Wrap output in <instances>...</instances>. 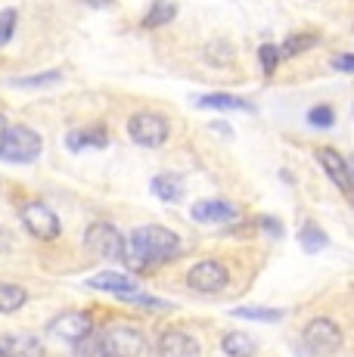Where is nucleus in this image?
I'll use <instances>...</instances> for the list:
<instances>
[{
  "label": "nucleus",
  "mask_w": 354,
  "mask_h": 357,
  "mask_svg": "<svg viewBox=\"0 0 354 357\" xmlns=\"http://www.w3.org/2000/svg\"><path fill=\"white\" fill-rule=\"evenodd\" d=\"M10 245H13L10 230H3V227H0V255H3V252H10Z\"/></svg>",
  "instance_id": "7c9ffc66"
},
{
  "label": "nucleus",
  "mask_w": 354,
  "mask_h": 357,
  "mask_svg": "<svg viewBox=\"0 0 354 357\" xmlns=\"http://www.w3.org/2000/svg\"><path fill=\"white\" fill-rule=\"evenodd\" d=\"M332 121H336V112H332V106H314V109H308V125L326 130V128H332Z\"/></svg>",
  "instance_id": "393cba45"
},
{
  "label": "nucleus",
  "mask_w": 354,
  "mask_h": 357,
  "mask_svg": "<svg viewBox=\"0 0 354 357\" xmlns=\"http://www.w3.org/2000/svg\"><path fill=\"white\" fill-rule=\"evenodd\" d=\"M221 348L227 357H252L258 351V342L249 333H227L221 339Z\"/></svg>",
  "instance_id": "f3484780"
},
{
  "label": "nucleus",
  "mask_w": 354,
  "mask_h": 357,
  "mask_svg": "<svg viewBox=\"0 0 354 357\" xmlns=\"http://www.w3.org/2000/svg\"><path fill=\"white\" fill-rule=\"evenodd\" d=\"M106 143H109V134H106L103 125H93V128H84V130H72V134L66 137V146H69L72 153H81V149H87V146L103 149Z\"/></svg>",
  "instance_id": "4468645a"
},
{
  "label": "nucleus",
  "mask_w": 354,
  "mask_h": 357,
  "mask_svg": "<svg viewBox=\"0 0 354 357\" xmlns=\"http://www.w3.org/2000/svg\"><path fill=\"white\" fill-rule=\"evenodd\" d=\"M317 40H320L317 31H295V34H289V38L283 40V47H277V50H280V59H289V56H295V53L311 50Z\"/></svg>",
  "instance_id": "a211bd4d"
},
{
  "label": "nucleus",
  "mask_w": 354,
  "mask_h": 357,
  "mask_svg": "<svg viewBox=\"0 0 354 357\" xmlns=\"http://www.w3.org/2000/svg\"><path fill=\"white\" fill-rule=\"evenodd\" d=\"M317 162H320V168L326 171V177H330V181L336 183L345 196H348V162H345L342 155H339L336 149H330V146L317 149Z\"/></svg>",
  "instance_id": "f8f14e48"
},
{
  "label": "nucleus",
  "mask_w": 354,
  "mask_h": 357,
  "mask_svg": "<svg viewBox=\"0 0 354 357\" xmlns=\"http://www.w3.org/2000/svg\"><path fill=\"white\" fill-rule=\"evenodd\" d=\"M63 75L59 72H44V75H31V78H16L13 84L16 87H50V84H59Z\"/></svg>",
  "instance_id": "a878e982"
},
{
  "label": "nucleus",
  "mask_w": 354,
  "mask_h": 357,
  "mask_svg": "<svg viewBox=\"0 0 354 357\" xmlns=\"http://www.w3.org/2000/svg\"><path fill=\"white\" fill-rule=\"evenodd\" d=\"M332 68H339V72H354V53H342V56H332Z\"/></svg>",
  "instance_id": "c756f323"
},
{
  "label": "nucleus",
  "mask_w": 354,
  "mask_h": 357,
  "mask_svg": "<svg viewBox=\"0 0 354 357\" xmlns=\"http://www.w3.org/2000/svg\"><path fill=\"white\" fill-rule=\"evenodd\" d=\"M84 6H91V10H106V6H112L115 0H81Z\"/></svg>",
  "instance_id": "2f4dec72"
},
{
  "label": "nucleus",
  "mask_w": 354,
  "mask_h": 357,
  "mask_svg": "<svg viewBox=\"0 0 354 357\" xmlns=\"http://www.w3.org/2000/svg\"><path fill=\"white\" fill-rule=\"evenodd\" d=\"M6 130H10V125H6V115H0V146H3V137Z\"/></svg>",
  "instance_id": "72a5a7b5"
},
{
  "label": "nucleus",
  "mask_w": 354,
  "mask_h": 357,
  "mask_svg": "<svg viewBox=\"0 0 354 357\" xmlns=\"http://www.w3.org/2000/svg\"><path fill=\"white\" fill-rule=\"evenodd\" d=\"M171 128H168V119L159 112H134L128 119V137H131L137 146L146 149H159L162 143L168 140Z\"/></svg>",
  "instance_id": "7ed1b4c3"
},
{
  "label": "nucleus",
  "mask_w": 354,
  "mask_h": 357,
  "mask_svg": "<svg viewBox=\"0 0 354 357\" xmlns=\"http://www.w3.org/2000/svg\"><path fill=\"white\" fill-rule=\"evenodd\" d=\"M47 333L53 335V339H63V342H81V339H87V335L93 333V320H91V314H84V311H66V314H59L56 320H50L47 324Z\"/></svg>",
  "instance_id": "1a4fd4ad"
},
{
  "label": "nucleus",
  "mask_w": 354,
  "mask_h": 357,
  "mask_svg": "<svg viewBox=\"0 0 354 357\" xmlns=\"http://www.w3.org/2000/svg\"><path fill=\"white\" fill-rule=\"evenodd\" d=\"M258 227H261L264 233H268L270 239H280V236H283V224L277 221V218H268V215H264L261 221H258Z\"/></svg>",
  "instance_id": "c85d7f7f"
},
{
  "label": "nucleus",
  "mask_w": 354,
  "mask_h": 357,
  "mask_svg": "<svg viewBox=\"0 0 354 357\" xmlns=\"http://www.w3.org/2000/svg\"><path fill=\"white\" fill-rule=\"evenodd\" d=\"M202 348L187 329H165L159 335V357H199Z\"/></svg>",
  "instance_id": "9d476101"
},
{
  "label": "nucleus",
  "mask_w": 354,
  "mask_h": 357,
  "mask_svg": "<svg viewBox=\"0 0 354 357\" xmlns=\"http://www.w3.org/2000/svg\"><path fill=\"white\" fill-rule=\"evenodd\" d=\"M84 245L93 252L97 258L106 261H125V236L106 221L91 224L84 233Z\"/></svg>",
  "instance_id": "423d86ee"
},
{
  "label": "nucleus",
  "mask_w": 354,
  "mask_h": 357,
  "mask_svg": "<svg viewBox=\"0 0 354 357\" xmlns=\"http://www.w3.org/2000/svg\"><path fill=\"white\" fill-rule=\"evenodd\" d=\"M233 317L258 320V324H280L283 311L280 307H233Z\"/></svg>",
  "instance_id": "4be33fe9"
},
{
  "label": "nucleus",
  "mask_w": 354,
  "mask_h": 357,
  "mask_svg": "<svg viewBox=\"0 0 354 357\" xmlns=\"http://www.w3.org/2000/svg\"><path fill=\"white\" fill-rule=\"evenodd\" d=\"M206 53H208V59H212L215 66H227L230 59H233V50H230V47L224 44V40H215V44L208 47Z\"/></svg>",
  "instance_id": "cd10ccee"
},
{
  "label": "nucleus",
  "mask_w": 354,
  "mask_h": 357,
  "mask_svg": "<svg viewBox=\"0 0 354 357\" xmlns=\"http://www.w3.org/2000/svg\"><path fill=\"white\" fill-rule=\"evenodd\" d=\"M75 357H109L106 345H103V335H87V339L75 342Z\"/></svg>",
  "instance_id": "5701e85b"
},
{
  "label": "nucleus",
  "mask_w": 354,
  "mask_h": 357,
  "mask_svg": "<svg viewBox=\"0 0 354 357\" xmlns=\"http://www.w3.org/2000/svg\"><path fill=\"white\" fill-rule=\"evenodd\" d=\"M348 199L354 205V162H348Z\"/></svg>",
  "instance_id": "473e14b6"
},
{
  "label": "nucleus",
  "mask_w": 354,
  "mask_h": 357,
  "mask_svg": "<svg viewBox=\"0 0 354 357\" xmlns=\"http://www.w3.org/2000/svg\"><path fill=\"white\" fill-rule=\"evenodd\" d=\"M298 239H302V249L308 252V255H314V252H323L326 249V233H323V227L320 224H314V221H308L302 227V233H298Z\"/></svg>",
  "instance_id": "412c9836"
},
{
  "label": "nucleus",
  "mask_w": 354,
  "mask_h": 357,
  "mask_svg": "<svg viewBox=\"0 0 354 357\" xmlns=\"http://www.w3.org/2000/svg\"><path fill=\"white\" fill-rule=\"evenodd\" d=\"M258 63H261V72H264V75H274L277 66L283 63V59H280V50H277L274 44H261V50H258Z\"/></svg>",
  "instance_id": "b1692460"
},
{
  "label": "nucleus",
  "mask_w": 354,
  "mask_h": 357,
  "mask_svg": "<svg viewBox=\"0 0 354 357\" xmlns=\"http://www.w3.org/2000/svg\"><path fill=\"white\" fill-rule=\"evenodd\" d=\"M302 342L314 357H330L342 348V329L330 317H314L302 333Z\"/></svg>",
  "instance_id": "20e7f679"
},
{
  "label": "nucleus",
  "mask_w": 354,
  "mask_h": 357,
  "mask_svg": "<svg viewBox=\"0 0 354 357\" xmlns=\"http://www.w3.org/2000/svg\"><path fill=\"white\" fill-rule=\"evenodd\" d=\"M40 149H44V143H40L38 130L29 128V125H16V128L6 130L3 146H0V159L16 162V165H29L40 155Z\"/></svg>",
  "instance_id": "f03ea898"
},
{
  "label": "nucleus",
  "mask_w": 354,
  "mask_h": 357,
  "mask_svg": "<svg viewBox=\"0 0 354 357\" xmlns=\"http://www.w3.org/2000/svg\"><path fill=\"white\" fill-rule=\"evenodd\" d=\"M196 106L217 109V112H252V102L243 97H230V93H212V97H199Z\"/></svg>",
  "instance_id": "dca6fc26"
},
{
  "label": "nucleus",
  "mask_w": 354,
  "mask_h": 357,
  "mask_svg": "<svg viewBox=\"0 0 354 357\" xmlns=\"http://www.w3.org/2000/svg\"><path fill=\"white\" fill-rule=\"evenodd\" d=\"M153 193L162 199V202H180L183 199V177L171 174V171H162V174L153 177Z\"/></svg>",
  "instance_id": "2eb2a0df"
},
{
  "label": "nucleus",
  "mask_w": 354,
  "mask_h": 357,
  "mask_svg": "<svg viewBox=\"0 0 354 357\" xmlns=\"http://www.w3.org/2000/svg\"><path fill=\"white\" fill-rule=\"evenodd\" d=\"M177 16V6L168 3V0H155L153 6L143 16V29H159V25H168Z\"/></svg>",
  "instance_id": "aec40b11"
},
{
  "label": "nucleus",
  "mask_w": 354,
  "mask_h": 357,
  "mask_svg": "<svg viewBox=\"0 0 354 357\" xmlns=\"http://www.w3.org/2000/svg\"><path fill=\"white\" fill-rule=\"evenodd\" d=\"M19 215H22L25 230H29L35 239L50 243V239H56L59 233H63V224H59L56 211H53L47 202H38V199H35V202H25Z\"/></svg>",
  "instance_id": "0eeeda50"
},
{
  "label": "nucleus",
  "mask_w": 354,
  "mask_h": 357,
  "mask_svg": "<svg viewBox=\"0 0 354 357\" xmlns=\"http://www.w3.org/2000/svg\"><path fill=\"white\" fill-rule=\"evenodd\" d=\"M0 357H10V351H6V348H0Z\"/></svg>",
  "instance_id": "c9c22d12"
},
{
  "label": "nucleus",
  "mask_w": 354,
  "mask_h": 357,
  "mask_svg": "<svg viewBox=\"0 0 354 357\" xmlns=\"http://www.w3.org/2000/svg\"><path fill=\"white\" fill-rule=\"evenodd\" d=\"M212 130H217V134H224V137H233V130H230L227 125H212Z\"/></svg>",
  "instance_id": "f704fd0d"
},
{
  "label": "nucleus",
  "mask_w": 354,
  "mask_h": 357,
  "mask_svg": "<svg viewBox=\"0 0 354 357\" xmlns=\"http://www.w3.org/2000/svg\"><path fill=\"white\" fill-rule=\"evenodd\" d=\"M103 345L109 357H140L143 348H146V339L137 326H128V324H112L103 333Z\"/></svg>",
  "instance_id": "6e6552de"
},
{
  "label": "nucleus",
  "mask_w": 354,
  "mask_h": 357,
  "mask_svg": "<svg viewBox=\"0 0 354 357\" xmlns=\"http://www.w3.org/2000/svg\"><path fill=\"white\" fill-rule=\"evenodd\" d=\"M177 255H180V236L162 224H146L125 239V261L121 264H128L131 271H146V267L165 264Z\"/></svg>",
  "instance_id": "f257e3e1"
},
{
  "label": "nucleus",
  "mask_w": 354,
  "mask_h": 357,
  "mask_svg": "<svg viewBox=\"0 0 354 357\" xmlns=\"http://www.w3.org/2000/svg\"><path fill=\"white\" fill-rule=\"evenodd\" d=\"M16 22H19V13L13 10V6L0 10V47H3L6 40L13 38V31H16Z\"/></svg>",
  "instance_id": "bb28decb"
},
{
  "label": "nucleus",
  "mask_w": 354,
  "mask_h": 357,
  "mask_svg": "<svg viewBox=\"0 0 354 357\" xmlns=\"http://www.w3.org/2000/svg\"><path fill=\"white\" fill-rule=\"evenodd\" d=\"M87 286H91V289H100V292H112V295H118V298H128V295L137 292V283H134L131 277H125V273H115V271L97 273V277L87 280Z\"/></svg>",
  "instance_id": "ddd939ff"
},
{
  "label": "nucleus",
  "mask_w": 354,
  "mask_h": 357,
  "mask_svg": "<svg viewBox=\"0 0 354 357\" xmlns=\"http://www.w3.org/2000/svg\"><path fill=\"white\" fill-rule=\"evenodd\" d=\"M227 283H230V271L215 258L196 261V264L187 271V286L199 295H217V292L227 289Z\"/></svg>",
  "instance_id": "39448f33"
},
{
  "label": "nucleus",
  "mask_w": 354,
  "mask_h": 357,
  "mask_svg": "<svg viewBox=\"0 0 354 357\" xmlns=\"http://www.w3.org/2000/svg\"><path fill=\"white\" fill-rule=\"evenodd\" d=\"M196 224H227L236 221V205L227 199H199V202L190 208Z\"/></svg>",
  "instance_id": "9b49d317"
},
{
  "label": "nucleus",
  "mask_w": 354,
  "mask_h": 357,
  "mask_svg": "<svg viewBox=\"0 0 354 357\" xmlns=\"http://www.w3.org/2000/svg\"><path fill=\"white\" fill-rule=\"evenodd\" d=\"M29 301V292L22 289L19 283H3L0 280V314H13Z\"/></svg>",
  "instance_id": "6ab92c4d"
}]
</instances>
